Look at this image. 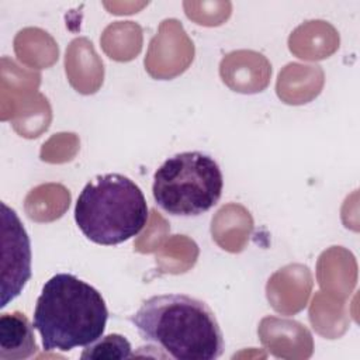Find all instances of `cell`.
Wrapping results in <instances>:
<instances>
[{"label": "cell", "mask_w": 360, "mask_h": 360, "mask_svg": "<svg viewBox=\"0 0 360 360\" xmlns=\"http://www.w3.org/2000/svg\"><path fill=\"white\" fill-rule=\"evenodd\" d=\"M145 343L176 360H215L224 333L207 302L187 294H159L142 301L129 316Z\"/></svg>", "instance_id": "1"}, {"label": "cell", "mask_w": 360, "mask_h": 360, "mask_svg": "<svg viewBox=\"0 0 360 360\" xmlns=\"http://www.w3.org/2000/svg\"><path fill=\"white\" fill-rule=\"evenodd\" d=\"M108 309L98 290L72 273H56L42 285L32 325L46 352L84 347L104 335Z\"/></svg>", "instance_id": "2"}, {"label": "cell", "mask_w": 360, "mask_h": 360, "mask_svg": "<svg viewBox=\"0 0 360 360\" xmlns=\"http://www.w3.org/2000/svg\"><path fill=\"white\" fill-rule=\"evenodd\" d=\"M149 208L135 181L120 173L96 176L80 191L75 221L93 243L114 246L136 236L146 225Z\"/></svg>", "instance_id": "3"}, {"label": "cell", "mask_w": 360, "mask_h": 360, "mask_svg": "<svg viewBox=\"0 0 360 360\" xmlns=\"http://www.w3.org/2000/svg\"><path fill=\"white\" fill-rule=\"evenodd\" d=\"M224 177L217 160L202 152H180L167 158L153 174L156 205L173 217H198L221 198Z\"/></svg>", "instance_id": "4"}, {"label": "cell", "mask_w": 360, "mask_h": 360, "mask_svg": "<svg viewBox=\"0 0 360 360\" xmlns=\"http://www.w3.org/2000/svg\"><path fill=\"white\" fill-rule=\"evenodd\" d=\"M3 218V260H1V302L4 308L18 297L31 278V243L17 212L1 202Z\"/></svg>", "instance_id": "5"}, {"label": "cell", "mask_w": 360, "mask_h": 360, "mask_svg": "<svg viewBox=\"0 0 360 360\" xmlns=\"http://www.w3.org/2000/svg\"><path fill=\"white\" fill-rule=\"evenodd\" d=\"M34 325L20 312L0 315V360H24L35 354Z\"/></svg>", "instance_id": "6"}, {"label": "cell", "mask_w": 360, "mask_h": 360, "mask_svg": "<svg viewBox=\"0 0 360 360\" xmlns=\"http://www.w3.org/2000/svg\"><path fill=\"white\" fill-rule=\"evenodd\" d=\"M134 357L129 340L120 333L103 335L93 343L84 346L80 359L83 360H103V359H128Z\"/></svg>", "instance_id": "7"}]
</instances>
